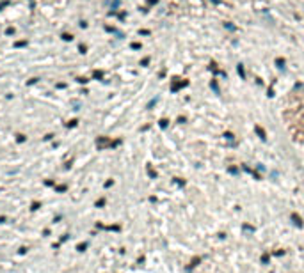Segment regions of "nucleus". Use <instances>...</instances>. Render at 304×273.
Returning a JSON list of instances; mask_svg holds the SVG:
<instances>
[{
  "instance_id": "nucleus-1",
  "label": "nucleus",
  "mask_w": 304,
  "mask_h": 273,
  "mask_svg": "<svg viewBox=\"0 0 304 273\" xmlns=\"http://www.w3.org/2000/svg\"><path fill=\"white\" fill-rule=\"evenodd\" d=\"M256 133L260 135V138H262V140H265V138H267V137H265V131H263L260 126H256Z\"/></svg>"
},
{
  "instance_id": "nucleus-2",
  "label": "nucleus",
  "mask_w": 304,
  "mask_h": 273,
  "mask_svg": "<svg viewBox=\"0 0 304 273\" xmlns=\"http://www.w3.org/2000/svg\"><path fill=\"white\" fill-rule=\"evenodd\" d=\"M292 218H294L295 225H299V227H301V225H302V222H301V218H299V216H297V215H295V213H294V215H292Z\"/></svg>"
},
{
  "instance_id": "nucleus-3",
  "label": "nucleus",
  "mask_w": 304,
  "mask_h": 273,
  "mask_svg": "<svg viewBox=\"0 0 304 273\" xmlns=\"http://www.w3.org/2000/svg\"><path fill=\"white\" fill-rule=\"evenodd\" d=\"M185 85H187V82L183 80L181 83H176V85H173V91H176V89H181V87H185Z\"/></svg>"
},
{
  "instance_id": "nucleus-4",
  "label": "nucleus",
  "mask_w": 304,
  "mask_h": 273,
  "mask_svg": "<svg viewBox=\"0 0 304 273\" xmlns=\"http://www.w3.org/2000/svg\"><path fill=\"white\" fill-rule=\"evenodd\" d=\"M276 64H277V68H279L281 71L284 69V61H283V59H277V61H276Z\"/></svg>"
},
{
  "instance_id": "nucleus-5",
  "label": "nucleus",
  "mask_w": 304,
  "mask_h": 273,
  "mask_svg": "<svg viewBox=\"0 0 304 273\" xmlns=\"http://www.w3.org/2000/svg\"><path fill=\"white\" fill-rule=\"evenodd\" d=\"M212 89H213V92H215V94H219V87H217V83H215V82H212Z\"/></svg>"
},
{
  "instance_id": "nucleus-6",
  "label": "nucleus",
  "mask_w": 304,
  "mask_h": 273,
  "mask_svg": "<svg viewBox=\"0 0 304 273\" xmlns=\"http://www.w3.org/2000/svg\"><path fill=\"white\" fill-rule=\"evenodd\" d=\"M238 73H240L242 78H245V73H244V68H242V66H238Z\"/></svg>"
}]
</instances>
